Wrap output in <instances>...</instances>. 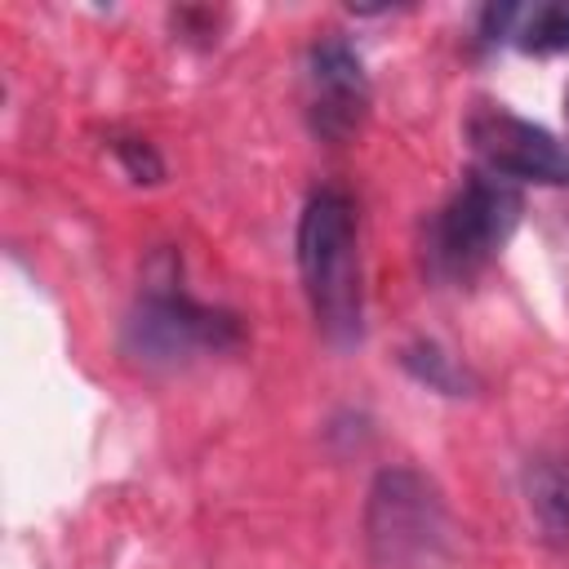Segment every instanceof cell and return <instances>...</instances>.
I'll return each instance as SVG.
<instances>
[{"label": "cell", "instance_id": "obj_1", "mask_svg": "<svg viewBox=\"0 0 569 569\" xmlns=\"http://www.w3.org/2000/svg\"><path fill=\"white\" fill-rule=\"evenodd\" d=\"M298 276L311 302L320 333L333 347L360 342L365 293H360V249H356V209L347 191L325 187L307 200L298 218Z\"/></svg>", "mask_w": 569, "mask_h": 569}, {"label": "cell", "instance_id": "obj_7", "mask_svg": "<svg viewBox=\"0 0 569 569\" xmlns=\"http://www.w3.org/2000/svg\"><path fill=\"white\" fill-rule=\"evenodd\" d=\"M525 498L533 520L551 538H569V458H538L525 471Z\"/></svg>", "mask_w": 569, "mask_h": 569}, {"label": "cell", "instance_id": "obj_6", "mask_svg": "<svg viewBox=\"0 0 569 569\" xmlns=\"http://www.w3.org/2000/svg\"><path fill=\"white\" fill-rule=\"evenodd\" d=\"M307 84H311V129L329 142H342L360 129L369 111V76L360 53L329 36L307 58Z\"/></svg>", "mask_w": 569, "mask_h": 569}, {"label": "cell", "instance_id": "obj_8", "mask_svg": "<svg viewBox=\"0 0 569 569\" xmlns=\"http://www.w3.org/2000/svg\"><path fill=\"white\" fill-rule=\"evenodd\" d=\"M511 36L525 53H565L569 49V0L520 9L511 22Z\"/></svg>", "mask_w": 569, "mask_h": 569}, {"label": "cell", "instance_id": "obj_2", "mask_svg": "<svg viewBox=\"0 0 569 569\" xmlns=\"http://www.w3.org/2000/svg\"><path fill=\"white\" fill-rule=\"evenodd\" d=\"M240 342V320L231 311L196 302L178 276H151L138 307L124 320V351L138 365L173 369L196 356H218Z\"/></svg>", "mask_w": 569, "mask_h": 569}, {"label": "cell", "instance_id": "obj_4", "mask_svg": "<svg viewBox=\"0 0 569 569\" xmlns=\"http://www.w3.org/2000/svg\"><path fill=\"white\" fill-rule=\"evenodd\" d=\"M520 209H525V200H520L516 182H507L489 169L467 173L462 187L449 196V204L431 222V244H427L431 267L453 280L476 276L511 240Z\"/></svg>", "mask_w": 569, "mask_h": 569}, {"label": "cell", "instance_id": "obj_3", "mask_svg": "<svg viewBox=\"0 0 569 569\" xmlns=\"http://www.w3.org/2000/svg\"><path fill=\"white\" fill-rule=\"evenodd\" d=\"M445 502L413 467L378 471L365 502V542L378 569H422L445 547Z\"/></svg>", "mask_w": 569, "mask_h": 569}, {"label": "cell", "instance_id": "obj_9", "mask_svg": "<svg viewBox=\"0 0 569 569\" xmlns=\"http://www.w3.org/2000/svg\"><path fill=\"white\" fill-rule=\"evenodd\" d=\"M405 369H409L418 382H427V387H436V391H445V396H462V391H467V369H462L449 351H440L436 342H413V347H405Z\"/></svg>", "mask_w": 569, "mask_h": 569}, {"label": "cell", "instance_id": "obj_5", "mask_svg": "<svg viewBox=\"0 0 569 569\" xmlns=\"http://www.w3.org/2000/svg\"><path fill=\"white\" fill-rule=\"evenodd\" d=\"M467 138L480 164L507 182L569 187V147L542 124L511 116L507 107H476L467 120Z\"/></svg>", "mask_w": 569, "mask_h": 569}, {"label": "cell", "instance_id": "obj_11", "mask_svg": "<svg viewBox=\"0 0 569 569\" xmlns=\"http://www.w3.org/2000/svg\"><path fill=\"white\" fill-rule=\"evenodd\" d=\"M565 107H569V93H565Z\"/></svg>", "mask_w": 569, "mask_h": 569}, {"label": "cell", "instance_id": "obj_10", "mask_svg": "<svg viewBox=\"0 0 569 569\" xmlns=\"http://www.w3.org/2000/svg\"><path fill=\"white\" fill-rule=\"evenodd\" d=\"M116 156L124 160V169H129L138 182H156V178L164 173L160 156H156L151 142H142V138H120V142H116Z\"/></svg>", "mask_w": 569, "mask_h": 569}]
</instances>
